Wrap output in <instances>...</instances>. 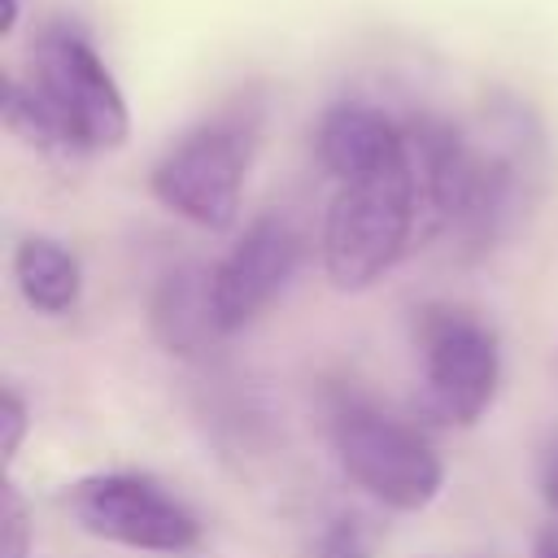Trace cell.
<instances>
[{"instance_id":"cell-1","label":"cell","mask_w":558,"mask_h":558,"mask_svg":"<svg viewBox=\"0 0 558 558\" xmlns=\"http://www.w3.org/2000/svg\"><path fill=\"white\" fill-rule=\"evenodd\" d=\"M410 153L423 205L466 248H488L519 209L523 166L514 144H484L453 122H410Z\"/></svg>"},{"instance_id":"cell-2","label":"cell","mask_w":558,"mask_h":558,"mask_svg":"<svg viewBox=\"0 0 558 558\" xmlns=\"http://www.w3.org/2000/svg\"><path fill=\"white\" fill-rule=\"evenodd\" d=\"M423 209L414 153L336 179L323 214V275L336 292L375 288L410 248Z\"/></svg>"},{"instance_id":"cell-3","label":"cell","mask_w":558,"mask_h":558,"mask_svg":"<svg viewBox=\"0 0 558 558\" xmlns=\"http://www.w3.org/2000/svg\"><path fill=\"white\" fill-rule=\"evenodd\" d=\"M327 436L340 471L388 510H427L445 488V462L432 440L357 392H340L331 401Z\"/></svg>"},{"instance_id":"cell-4","label":"cell","mask_w":558,"mask_h":558,"mask_svg":"<svg viewBox=\"0 0 558 558\" xmlns=\"http://www.w3.org/2000/svg\"><path fill=\"white\" fill-rule=\"evenodd\" d=\"M26 83L61 118L78 153H113L131 135V109L87 31L70 17L44 22L31 39Z\"/></svg>"},{"instance_id":"cell-5","label":"cell","mask_w":558,"mask_h":558,"mask_svg":"<svg viewBox=\"0 0 558 558\" xmlns=\"http://www.w3.org/2000/svg\"><path fill=\"white\" fill-rule=\"evenodd\" d=\"M253 161V122L209 118L179 135L153 166L148 192L201 231H227L240 218V192Z\"/></svg>"},{"instance_id":"cell-6","label":"cell","mask_w":558,"mask_h":558,"mask_svg":"<svg viewBox=\"0 0 558 558\" xmlns=\"http://www.w3.org/2000/svg\"><path fill=\"white\" fill-rule=\"evenodd\" d=\"M414 349L423 366V410L453 427L480 423L501 384L497 331L471 310L423 305L414 318Z\"/></svg>"},{"instance_id":"cell-7","label":"cell","mask_w":558,"mask_h":558,"mask_svg":"<svg viewBox=\"0 0 558 558\" xmlns=\"http://www.w3.org/2000/svg\"><path fill=\"white\" fill-rule=\"evenodd\" d=\"M57 501L78 532L122 545V549L187 554L201 545V519L157 480L135 475V471L78 475L61 488Z\"/></svg>"},{"instance_id":"cell-8","label":"cell","mask_w":558,"mask_h":558,"mask_svg":"<svg viewBox=\"0 0 558 558\" xmlns=\"http://www.w3.org/2000/svg\"><path fill=\"white\" fill-rule=\"evenodd\" d=\"M301 262V231L288 214L270 209L244 227V235L222 253L218 266H209V292H214V318L218 331L231 336L248 327L292 279Z\"/></svg>"},{"instance_id":"cell-9","label":"cell","mask_w":558,"mask_h":558,"mask_svg":"<svg viewBox=\"0 0 558 558\" xmlns=\"http://www.w3.org/2000/svg\"><path fill=\"white\" fill-rule=\"evenodd\" d=\"M314 148L331 179H349V174L375 170V166L410 153V135L384 109L362 105V100H340L318 118Z\"/></svg>"},{"instance_id":"cell-10","label":"cell","mask_w":558,"mask_h":558,"mask_svg":"<svg viewBox=\"0 0 558 558\" xmlns=\"http://www.w3.org/2000/svg\"><path fill=\"white\" fill-rule=\"evenodd\" d=\"M148 323H153V336L161 340V349L179 353V357H196L214 336H222L218 318H214L209 270L174 266L170 275H161L153 305H148Z\"/></svg>"},{"instance_id":"cell-11","label":"cell","mask_w":558,"mask_h":558,"mask_svg":"<svg viewBox=\"0 0 558 558\" xmlns=\"http://www.w3.org/2000/svg\"><path fill=\"white\" fill-rule=\"evenodd\" d=\"M13 279H17L22 301L48 318L70 314L83 296V266L52 235H26L13 248Z\"/></svg>"},{"instance_id":"cell-12","label":"cell","mask_w":558,"mask_h":558,"mask_svg":"<svg viewBox=\"0 0 558 558\" xmlns=\"http://www.w3.org/2000/svg\"><path fill=\"white\" fill-rule=\"evenodd\" d=\"M0 113H4L9 135L22 140L26 148L48 153V157H78V148H74V140L65 135L61 118L48 109V100H44L26 78H17V74L4 78V105H0Z\"/></svg>"},{"instance_id":"cell-13","label":"cell","mask_w":558,"mask_h":558,"mask_svg":"<svg viewBox=\"0 0 558 558\" xmlns=\"http://www.w3.org/2000/svg\"><path fill=\"white\" fill-rule=\"evenodd\" d=\"M31 549H35L31 506H26L22 488L13 480H4V493H0V558H31Z\"/></svg>"},{"instance_id":"cell-14","label":"cell","mask_w":558,"mask_h":558,"mask_svg":"<svg viewBox=\"0 0 558 558\" xmlns=\"http://www.w3.org/2000/svg\"><path fill=\"white\" fill-rule=\"evenodd\" d=\"M314 558H371V541H366V532L353 514H340L323 527V536L314 545Z\"/></svg>"},{"instance_id":"cell-15","label":"cell","mask_w":558,"mask_h":558,"mask_svg":"<svg viewBox=\"0 0 558 558\" xmlns=\"http://www.w3.org/2000/svg\"><path fill=\"white\" fill-rule=\"evenodd\" d=\"M26 432H31V410H26V401L17 397V388H4V397H0V453H4V466H13V458H17L22 440H26Z\"/></svg>"},{"instance_id":"cell-16","label":"cell","mask_w":558,"mask_h":558,"mask_svg":"<svg viewBox=\"0 0 558 558\" xmlns=\"http://www.w3.org/2000/svg\"><path fill=\"white\" fill-rule=\"evenodd\" d=\"M541 493H545L549 510L558 514V449L549 453V462H545V471H541Z\"/></svg>"},{"instance_id":"cell-17","label":"cell","mask_w":558,"mask_h":558,"mask_svg":"<svg viewBox=\"0 0 558 558\" xmlns=\"http://www.w3.org/2000/svg\"><path fill=\"white\" fill-rule=\"evenodd\" d=\"M532 558H558V514H554V523H545V527L536 532Z\"/></svg>"},{"instance_id":"cell-18","label":"cell","mask_w":558,"mask_h":558,"mask_svg":"<svg viewBox=\"0 0 558 558\" xmlns=\"http://www.w3.org/2000/svg\"><path fill=\"white\" fill-rule=\"evenodd\" d=\"M17 26V0H4V17H0V35H13Z\"/></svg>"},{"instance_id":"cell-19","label":"cell","mask_w":558,"mask_h":558,"mask_svg":"<svg viewBox=\"0 0 558 558\" xmlns=\"http://www.w3.org/2000/svg\"><path fill=\"white\" fill-rule=\"evenodd\" d=\"M554 379H558V349H554Z\"/></svg>"}]
</instances>
